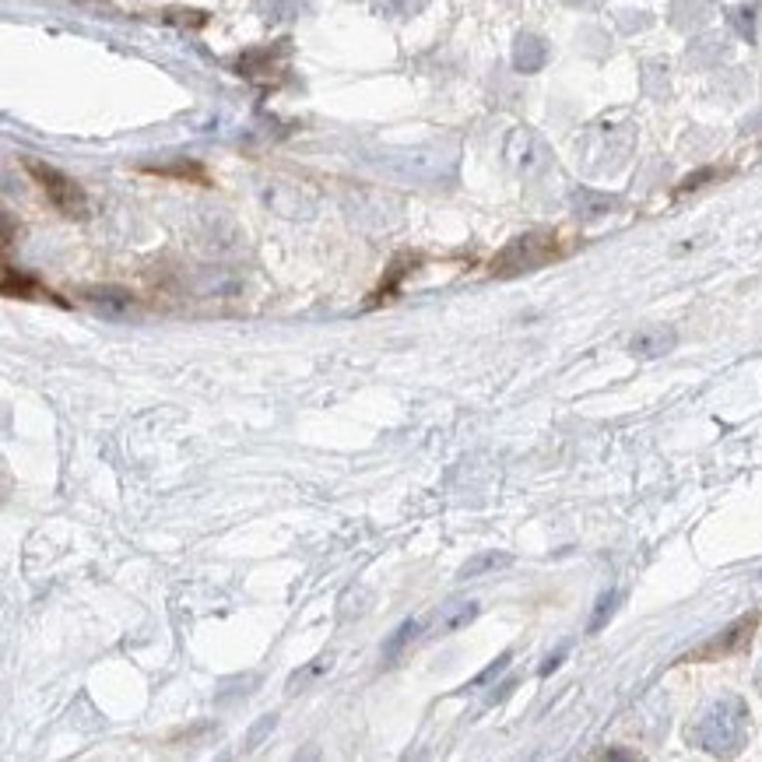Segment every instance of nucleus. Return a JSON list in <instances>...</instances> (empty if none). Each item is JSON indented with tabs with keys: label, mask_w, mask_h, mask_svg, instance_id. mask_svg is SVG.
I'll use <instances>...</instances> for the list:
<instances>
[{
	"label": "nucleus",
	"mask_w": 762,
	"mask_h": 762,
	"mask_svg": "<svg viewBox=\"0 0 762 762\" xmlns=\"http://www.w3.org/2000/svg\"><path fill=\"white\" fill-rule=\"evenodd\" d=\"M475 615H478L475 601H453V604H446L443 615H439V629L457 633V629H464L468 622H475Z\"/></svg>",
	"instance_id": "obj_7"
},
{
	"label": "nucleus",
	"mask_w": 762,
	"mask_h": 762,
	"mask_svg": "<svg viewBox=\"0 0 762 762\" xmlns=\"http://www.w3.org/2000/svg\"><path fill=\"white\" fill-rule=\"evenodd\" d=\"M615 608H619V590H608V594L597 597V608L587 622V633H601V629L608 626V619L615 615Z\"/></svg>",
	"instance_id": "obj_9"
},
{
	"label": "nucleus",
	"mask_w": 762,
	"mask_h": 762,
	"mask_svg": "<svg viewBox=\"0 0 762 762\" xmlns=\"http://www.w3.org/2000/svg\"><path fill=\"white\" fill-rule=\"evenodd\" d=\"M88 299H92L99 310L113 313V317H120V313L130 306V295L120 292V288H95V292H88Z\"/></svg>",
	"instance_id": "obj_8"
},
{
	"label": "nucleus",
	"mask_w": 762,
	"mask_h": 762,
	"mask_svg": "<svg viewBox=\"0 0 762 762\" xmlns=\"http://www.w3.org/2000/svg\"><path fill=\"white\" fill-rule=\"evenodd\" d=\"M562 657H566V647H562V650H555V654L548 657V664H545V668H541V675H552V671H555V668H559V664H562Z\"/></svg>",
	"instance_id": "obj_13"
},
{
	"label": "nucleus",
	"mask_w": 762,
	"mask_h": 762,
	"mask_svg": "<svg viewBox=\"0 0 762 762\" xmlns=\"http://www.w3.org/2000/svg\"><path fill=\"white\" fill-rule=\"evenodd\" d=\"M25 169L32 173V180L39 183V187L46 190V197H50L53 204H57L64 215L71 218H85L88 215V197L85 190L78 187V183L71 180V176H64L60 169L46 166V162H25Z\"/></svg>",
	"instance_id": "obj_3"
},
{
	"label": "nucleus",
	"mask_w": 762,
	"mask_h": 762,
	"mask_svg": "<svg viewBox=\"0 0 762 762\" xmlns=\"http://www.w3.org/2000/svg\"><path fill=\"white\" fill-rule=\"evenodd\" d=\"M0 292L8 295V299H50L57 302V306H64V299L60 295H53L50 288H43L36 278H29V274L15 271V267H4V281H0Z\"/></svg>",
	"instance_id": "obj_6"
},
{
	"label": "nucleus",
	"mask_w": 762,
	"mask_h": 762,
	"mask_svg": "<svg viewBox=\"0 0 762 762\" xmlns=\"http://www.w3.org/2000/svg\"><path fill=\"white\" fill-rule=\"evenodd\" d=\"M415 636H418V622H404V626L397 629V636H394V640L387 643V654H397V650H401V647H404V643H408V640H415Z\"/></svg>",
	"instance_id": "obj_11"
},
{
	"label": "nucleus",
	"mask_w": 762,
	"mask_h": 762,
	"mask_svg": "<svg viewBox=\"0 0 762 762\" xmlns=\"http://www.w3.org/2000/svg\"><path fill=\"white\" fill-rule=\"evenodd\" d=\"M503 555H485V559H478V562H471V566H464V580H468V576H475L478 573V569H489V566H503Z\"/></svg>",
	"instance_id": "obj_12"
},
{
	"label": "nucleus",
	"mask_w": 762,
	"mask_h": 762,
	"mask_svg": "<svg viewBox=\"0 0 762 762\" xmlns=\"http://www.w3.org/2000/svg\"><path fill=\"white\" fill-rule=\"evenodd\" d=\"M671 348H675V331L664 324L643 327V331L629 341V352H633L636 359H661V355H668Z\"/></svg>",
	"instance_id": "obj_5"
},
{
	"label": "nucleus",
	"mask_w": 762,
	"mask_h": 762,
	"mask_svg": "<svg viewBox=\"0 0 762 762\" xmlns=\"http://www.w3.org/2000/svg\"><path fill=\"white\" fill-rule=\"evenodd\" d=\"M566 253L569 246L562 243V236H555V232H527V236H517L492 257L489 271L496 274V278H513V274L538 271V267L552 264V260L566 257Z\"/></svg>",
	"instance_id": "obj_2"
},
{
	"label": "nucleus",
	"mask_w": 762,
	"mask_h": 762,
	"mask_svg": "<svg viewBox=\"0 0 762 762\" xmlns=\"http://www.w3.org/2000/svg\"><path fill=\"white\" fill-rule=\"evenodd\" d=\"M755 626H759V615H741V619L731 622L724 633L713 636V640H706L703 647H696L692 654H685L682 661H724V657L741 654V650L752 643Z\"/></svg>",
	"instance_id": "obj_4"
},
{
	"label": "nucleus",
	"mask_w": 762,
	"mask_h": 762,
	"mask_svg": "<svg viewBox=\"0 0 762 762\" xmlns=\"http://www.w3.org/2000/svg\"><path fill=\"white\" fill-rule=\"evenodd\" d=\"M748 727V710L738 696H724L699 717L696 724V741L703 752L710 755H734L745 741Z\"/></svg>",
	"instance_id": "obj_1"
},
{
	"label": "nucleus",
	"mask_w": 762,
	"mask_h": 762,
	"mask_svg": "<svg viewBox=\"0 0 762 762\" xmlns=\"http://www.w3.org/2000/svg\"><path fill=\"white\" fill-rule=\"evenodd\" d=\"M541 60H545V46H541L538 39H520V53H517L520 71H534V67H541Z\"/></svg>",
	"instance_id": "obj_10"
}]
</instances>
